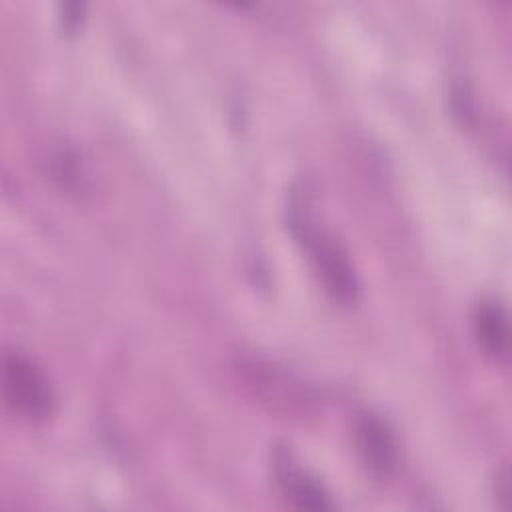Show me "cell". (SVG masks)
Segmentation results:
<instances>
[{"mask_svg":"<svg viewBox=\"0 0 512 512\" xmlns=\"http://www.w3.org/2000/svg\"><path fill=\"white\" fill-rule=\"evenodd\" d=\"M472 324L476 342L482 352L498 364L506 362L510 354V328L504 306L496 300L480 302L476 306Z\"/></svg>","mask_w":512,"mask_h":512,"instance_id":"obj_5","label":"cell"},{"mask_svg":"<svg viewBox=\"0 0 512 512\" xmlns=\"http://www.w3.org/2000/svg\"><path fill=\"white\" fill-rule=\"evenodd\" d=\"M274 476L286 500L298 508L332 510L336 506L324 484L306 468H302L286 450H280L274 456Z\"/></svg>","mask_w":512,"mask_h":512,"instance_id":"obj_4","label":"cell"},{"mask_svg":"<svg viewBox=\"0 0 512 512\" xmlns=\"http://www.w3.org/2000/svg\"><path fill=\"white\" fill-rule=\"evenodd\" d=\"M2 396L6 406L28 422H44L56 410V392L48 374L20 350L2 356Z\"/></svg>","mask_w":512,"mask_h":512,"instance_id":"obj_2","label":"cell"},{"mask_svg":"<svg viewBox=\"0 0 512 512\" xmlns=\"http://www.w3.org/2000/svg\"><path fill=\"white\" fill-rule=\"evenodd\" d=\"M290 228L306 250L326 294L338 304H354L360 294V280L346 248L334 238V234L318 226L302 208L292 210Z\"/></svg>","mask_w":512,"mask_h":512,"instance_id":"obj_1","label":"cell"},{"mask_svg":"<svg viewBox=\"0 0 512 512\" xmlns=\"http://www.w3.org/2000/svg\"><path fill=\"white\" fill-rule=\"evenodd\" d=\"M356 452L376 480H388L400 462L396 436L386 420L374 412H360L354 422Z\"/></svg>","mask_w":512,"mask_h":512,"instance_id":"obj_3","label":"cell"}]
</instances>
